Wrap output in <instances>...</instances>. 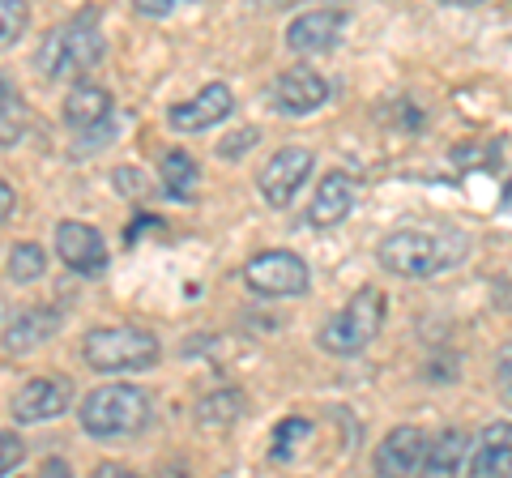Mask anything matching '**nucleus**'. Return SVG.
I'll return each mask as SVG.
<instances>
[{"instance_id": "nucleus-1", "label": "nucleus", "mask_w": 512, "mask_h": 478, "mask_svg": "<svg viewBox=\"0 0 512 478\" xmlns=\"http://www.w3.org/2000/svg\"><path fill=\"white\" fill-rule=\"evenodd\" d=\"M470 252V235L466 231H423V227H406L380 239L376 261L397 278H436L448 274L466 261Z\"/></svg>"}, {"instance_id": "nucleus-2", "label": "nucleus", "mask_w": 512, "mask_h": 478, "mask_svg": "<svg viewBox=\"0 0 512 478\" xmlns=\"http://www.w3.org/2000/svg\"><path fill=\"white\" fill-rule=\"evenodd\" d=\"M154 419V402L146 389L137 385H103L86 393V402L77 406V423L94 440H128L141 436Z\"/></svg>"}, {"instance_id": "nucleus-3", "label": "nucleus", "mask_w": 512, "mask_h": 478, "mask_svg": "<svg viewBox=\"0 0 512 478\" xmlns=\"http://www.w3.org/2000/svg\"><path fill=\"white\" fill-rule=\"evenodd\" d=\"M163 346L154 333L133 329V325H116V329H94L82 342V359L90 372L116 376V372H146L158 363Z\"/></svg>"}, {"instance_id": "nucleus-4", "label": "nucleus", "mask_w": 512, "mask_h": 478, "mask_svg": "<svg viewBox=\"0 0 512 478\" xmlns=\"http://www.w3.org/2000/svg\"><path fill=\"white\" fill-rule=\"evenodd\" d=\"M35 65H39L43 77H52V82H64V77H86L94 65H103V35L90 22L56 26V30H47L43 35L39 52H35Z\"/></svg>"}, {"instance_id": "nucleus-5", "label": "nucleus", "mask_w": 512, "mask_h": 478, "mask_svg": "<svg viewBox=\"0 0 512 478\" xmlns=\"http://www.w3.org/2000/svg\"><path fill=\"white\" fill-rule=\"evenodd\" d=\"M384 325V291L376 286H363V291L350 299V304L333 316V321L320 329V346L329 350V355H359L376 342V333Z\"/></svg>"}, {"instance_id": "nucleus-6", "label": "nucleus", "mask_w": 512, "mask_h": 478, "mask_svg": "<svg viewBox=\"0 0 512 478\" xmlns=\"http://www.w3.org/2000/svg\"><path fill=\"white\" fill-rule=\"evenodd\" d=\"M244 282L252 286L256 295H265V299L303 295V291H308V265H303V257H295V252L274 248V252H261V257L248 261Z\"/></svg>"}, {"instance_id": "nucleus-7", "label": "nucleus", "mask_w": 512, "mask_h": 478, "mask_svg": "<svg viewBox=\"0 0 512 478\" xmlns=\"http://www.w3.org/2000/svg\"><path fill=\"white\" fill-rule=\"evenodd\" d=\"M312 167H316L312 150H303V146H282V150L261 167V180H256L265 205H274V210H286V205L299 197V188L308 184Z\"/></svg>"}, {"instance_id": "nucleus-8", "label": "nucleus", "mask_w": 512, "mask_h": 478, "mask_svg": "<svg viewBox=\"0 0 512 478\" xmlns=\"http://www.w3.org/2000/svg\"><path fill=\"white\" fill-rule=\"evenodd\" d=\"M269 103H274V111H282V116H312V111H320L329 103V82L316 69L295 65V69L274 77Z\"/></svg>"}, {"instance_id": "nucleus-9", "label": "nucleus", "mask_w": 512, "mask_h": 478, "mask_svg": "<svg viewBox=\"0 0 512 478\" xmlns=\"http://www.w3.org/2000/svg\"><path fill=\"white\" fill-rule=\"evenodd\" d=\"M69 406H73V380L69 376H39L13 393L9 414L18 423H47V419H60Z\"/></svg>"}, {"instance_id": "nucleus-10", "label": "nucleus", "mask_w": 512, "mask_h": 478, "mask_svg": "<svg viewBox=\"0 0 512 478\" xmlns=\"http://www.w3.org/2000/svg\"><path fill=\"white\" fill-rule=\"evenodd\" d=\"M56 257L82 278H99L107 269V244L103 235L86 227V222H60L56 227Z\"/></svg>"}, {"instance_id": "nucleus-11", "label": "nucleus", "mask_w": 512, "mask_h": 478, "mask_svg": "<svg viewBox=\"0 0 512 478\" xmlns=\"http://www.w3.org/2000/svg\"><path fill=\"white\" fill-rule=\"evenodd\" d=\"M231 111H235L231 90L222 82H210L192 94L188 103H175L167 111V120H171V129H180V133H205V129H214V124L227 120Z\"/></svg>"}, {"instance_id": "nucleus-12", "label": "nucleus", "mask_w": 512, "mask_h": 478, "mask_svg": "<svg viewBox=\"0 0 512 478\" xmlns=\"http://www.w3.org/2000/svg\"><path fill=\"white\" fill-rule=\"evenodd\" d=\"M342 26H346V13H338V9L299 13V18L291 22V30H286V47L299 52V56H320L342 39Z\"/></svg>"}, {"instance_id": "nucleus-13", "label": "nucleus", "mask_w": 512, "mask_h": 478, "mask_svg": "<svg viewBox=\"0 0 512 478\" xmlns=\"http://www.w3.org/2000/svg\"><path fill=\"white\" fill-rule=\"evenodd\" d=\"M355 201H359L355 175L329 171L325 180H320L312 205H308V222L312 227H338V222H346L350 214H355Z\"/></svg>"}, {"instance_id": "nucleus-14", "label": "nucleus", "mask_w": 512, "mask_h": 478, "mask_svg": "<svg viewBox=\"0 0 512 478\" xmlns=\"http://www.w3.org/2000/svg\"><path fill=\"white\" fill-rule=\"evenodd\" d=\"M423 449L427 436L419 427H393L376 449V474H419L423 470Z\"/></svg>"}, {"instance_id": "nucleus-15", "label": "nucleus", "mask_w": 512, "mask_h": 478, "mask_svg": "<svg viewBox=\"0 0 512 478\" xmlns=\"http://www.w3.org/2000/svg\"><path fill=\"white\" fill-rule=\"evenodd\" d=\"M64 325L60 308H26L18 321L5 329V350L9 355H30V350H39L47 338H56Z\"/></svg>"}, {"instance_id": "nucleus-16", "label": "nucleus", "mask_w": 512, "mask_h": 478, "mask_svg": "<svg viewBox=\"0 0 512 478\" xmlns=\"http://www.w3.org/2000/svg\"><path fill=\"white\" fill-rule=\"evenodd\" d=\"M470 470L478 478H512V423H491L478 436L474 453H470Z\"/></svg>"}, {"instance_id": "nucleus-17", "label": "nucleus", "mask_w": 512, "mask_h": 478, "mask_svg": "<svg viewBox=\"0 0 512 478\" xmlns=\"http://www.w3.org/2000/svg\"><path fill=\"white\" fill-rule=\"evenodd\" d=\"M107 116H111V94L103 86L82 82V86L69 90V99H64V120H69L73 129H82V133L103 129Z\"/></svg>"}, {"instance_id": "nucleus-18", "label": "nucleus", "mask_w": 512, "mask_h": 478, "mask_svg": "<svg viewBox=\"0 0 512 478\" xmlns=\"http://www.w3.org/2000/svg\"><path fill=\"white\" fill-rule=\"evenodd\" d=\"M470 453H474V440L457 427H448L436 440L423 449V470L427 474H461L470 466Z\"/></svg>"}, {"instance_id": "nucleus-19", "label": "nucleus", "mask_w": 512, "mask_h": 478, "mask_svg": "<svg viewBox=\"0 0 512 478\" xmlns=\"http://www.w3.org/2000/svg\"><path fill=\"white\" fill-rule=\"evenodd\" d=\"M158 175H163V193H167L171 201H188L192 188H197V180H201L197 163H192L184 150H171V154L163 158V167H158Z\"/></svg>"}, {"instance_id": "nucleus-20", "label": "nucleus", "mask_w": 512, "mask_h": 478, "mask_svg": "<svg viewBox=\"0 0 512 478\" xmlns=\"http://www.w3.org/2000/svg\"><path fill=\"white\" fill-rule=\"evenodd\" d=\"M248 406V397L239 393V389H222V393H210V397H201V406H197V419L205 427H231L239 414H244Z\"/></svg>"}, {"instance_id": "nucleus-21", "label": "nucleus", "mask_w": 512, "mask_h": 478, "mask_svg": "<svg viewBox=\"0 0 512 478\" xmlns=\"http://www.w3.org/2000/svg\"><path fill=\"white\" fill-rule=\"evenodd\" d=\"M30 129V107L22 103V94L13 90L0 99V146H18Z\"/></svg>"}, {"instance_id": "nucleus-22", "label": "nucleus", "mask_w": 512, "mask_h": 478, "mask_svg": "<svg viewBox=\"0 0 512 478\" xmlns=\"http://www.w3.org/2000/svg\"><path fill=\"white\" fill-rule=\"evenodd\" d=\"M47 269V252L39 244H18L9 252V278L13 282H39Z\"/></svg>"}, {"instance_id": "nucleus-23", "label": "nucleus", "mask_w": 512, "mask_h": 478, "mask_svg": "<svg viewBox=\"0 0 512 478\" xmlns=\"http://www.w3.org/2000/svg\"><path fill=\"white\" fill-rule=\"evenodd\" d=\"M30 26V5L26 0H0V47L18 43Z\"/></svg>"}, {"instance_id": "nucleus-24", "label": "nucleus", "mask_w": 512, "mask_h": 478, "mask_svg": "<svg viewBox=\"0 0 512 478\" xmlns=\"http://www.w3.org/2000/svg\"><path fill=\"white\" fill-rule=\"evenodd\" d=\"M303 436H312V423L308 419H282L278 432H274V449H269V457L286 461V457H291V449H295V440H303Z\"/></svg>"}, {"instance_id": "nucleus-25", "label": "nucleus", "mask_w": 512, "mask_h": 478, "mask_svg": "<svg viewBox=\"0 0 512 478\" xmlns=\"http://www.w3.org/2000/svg\"><path fill=\"white\" fill-rule=\"evenodd\" d=\"M22 461H26V440L13 436V432H0V474L18 470Z\"/></svg>"}, {"instance_id": "nucleus-26", "label": "nucleus", "mask_w": 512, "mask_h": 478, "mask_svg": "<svg viewBox=\"0 0 512 478\" xmlns=\"http://www.w3.org/2000/svg\"><path fill=\"white\" fill-rule=\"evenodd\" d=\"M495 385H500L504 402L512 406V346L500 350V363H495Z\"/></svg>"}, {"instance_id": "nucleus-27", "label": "nucleus", "mask_w": 512, "mask_h": 478, "mask_svg": "<svg viewBox=\"0 0 512 478\" xmlns=\"http://www.w3.org/2000/svg\"><path fill=\"white\" fill-rule=\"evenodd\" d=\"M175 5H192V0H137V13H146V18H167Z\"/></svg>"}, {"instance_id": "nucleus-28", "label": "nucleus", "mask_w": 512, "mask_h": 478, "mask_svg": "<svg viewBox=\"0 0 512 478\" xmlns=\"http://www.w3.org/2000/svg\"><path fill=\"white\" fill-rule=\"evenodd\" d=\"M256 137H261V133H256V129H239V137H235V141H227V146H218V154H227V158H231V154H239V150H244V146H252V141H256Z\"/></svg>"}, {"instance_id": "nucleus-29", "label": "nucleus", "mask_w": 512, "mask_h": 478, "mask_svg": "<svg viewBox=\"0 0 512 478\" xmlns=\"http://www.w3.org/2000/svg\"><path fill=\"white\" fill-rule=\"evenodd\" d=\"M13 205H18V193H13V188L0 180V222H5L9 214H13Z\"/></svg>"}, {"instance_id": "nucleus-30", "label": "nucleus", "mask_w": 512, "mask_h": 478, "mask_svg": "<svg viewBox=\"0 0 512 478\" xmlns=\"http://www.w3.org/2000/svg\"><path fill=\"white\" fill-rule=\"evenodd\" d=\"M43 474H69V466L64 461H43Z\"/></svg>"}, {"instance_id": "nucleus-31", "label": "nucleus", "mask_w": 512, "mask_h": 478, "mask_svg": "<svg viewBox=\"0 0 512 478\" xmlns=\"http://www.w3.org/2000/svg\"><path fill=\"white\" fill-rule=\"evenodd\" d=\"M5 94H13V82H9L5 73H0V99H5Z\"/></svg>"}, {"instance_id": "nucleus-32", "label": "nucleus", "mask_w": 512, "mask_h": 478, "mask_svg": "<svg viewBox=\"0 0 512 478\" xmlns=\"http://www.w3.org/2000/svg\"><path fill=\"white\" fill-rule=\"evenodd\" d=\"M440 5H483V0H440Z\"/></svg>"}, {"instance_id": "nucleus-33", "label": "nucleus", "mask_w": 512, "mask_h": 478, "mask_svg": "<svg viewBox=\"0 0 512 478\" xmlns=\"http://www.w3.org/2000/svg\"><path fill=\"white\" fill-rule=\"evenodd\" d=\"M248 5H286V0H248Z\"/></svg>"}]
</instances>
